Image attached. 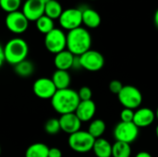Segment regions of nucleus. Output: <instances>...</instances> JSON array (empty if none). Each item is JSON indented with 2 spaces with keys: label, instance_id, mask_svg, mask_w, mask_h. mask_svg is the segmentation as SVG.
<instances>
[{
  "label": "nucleus",
  "instance_id": "obj_1",
  "mask_svg": "<svg viewBox=\"0 0 158 157\" xmlns=\"http://www.w3.org/2000/svg\"><path fill=\"white\" fill-rule=\"evenodd\" d=\"M81 100L78 92L68 88L57 90L51 99V105L53 109L60 116L69 113H75Z\"/></svg>",
  "mask_w": 158,
  "mask_h": 157
},
{
  "label": "nucleus",
  "instance_id": "obj_2",
  "mask_svg": "<svg viewBox=\"0 0 158 157\" xmlns=\"http://www.w3.org/2000/svg\"><path fill=\"white\" fill-rule=\"evenodd\" d=\"M92 35L83 27H79L67 33V50L75 56H80L91 49Z\"/></svg>",
  "mask_w": 158,
  "mask_h": 157
},
{
  "label": "nucleus",
  "instance_id": "obj_3",
  "mask_svg": "<svg viewBox=\"0 0 158 157\" xmlns=\"http://www.w3.org/2000/svg\"><path fill=\"white\" fill-rule=\"evenodd\" d=\"M29 54V45L27 42L19 37L10 39L4 46L5 61L15 66L27 59Z\"/></svg>",
  "mask_w": 158,
  "mask_h": 157
},
{
  "label": "nucleus",
  "instance_id": "obj_4",
  "mask_svg": "<svg viewBox=\"0 0 158 157\" xmlns=\"http://www.w3.org/2000/svg\"><path fill=\"white\" fill-rule=\"evenodd\" d=\"M95 139L87 130H79L70 134L68 139L69 148L78 154H86L93 151Z\"/></svg>",
  "mask_w": 158,
  "mask_h": 157
},
{
  "label": "nucleus",
  "instance_id": "obj_5",
  "mask_svg": "<svg viewBox=\"0 0 158 157\" xmlns=\"http://www.w3.org/2000/svg\"><path fill=\"white\" fill-rule=\"evenodd\" d=\"M118 99L124 108L132 110L138 109L143 101L142 92L133 85H124L118 94Z\"/></svg>",
  "mask_w": 158,
  "mask_h": 157
},
{
  "label": "nucleus",
  "instance_id": "obj_6",
  "mask_svg": "<svg viewBox=\"0 0 158 157\" xmlns=\"http://www.w3.org/2000/svg\"><path fill=\"white\" fill-rule=\"evenodd\" d=\"M44 46L46 50L56 55L67 49V34L58 28H55L44 35Z\"/></svg>",
  "mask_w": 158,
  "mask_h": 157
},
{
  "label": "nucleus",
  "instance_id": "obj_7",
  "mask_svg": "<svg viewBox=\"0 0 158 157\" xmlns=\"http://www.w3.org/2000/svg\"><path fill=\"white\" fill-rule=\"evenodd\" d=\"M139 128L133 122H122L118 123L113 130V136L117 142H122L126 143H132L139 136Z\"/></svg>",
  "mask_w": 158,
  "mask_h": 157
},
{
  "label": "nucleus",
  "instance_id": "obj_8",
  "mask_svg": "<svg viewBox=\"0 0 158 157\" xmlns=\"http://www.w3.org/2000/svg\"><path fill=\"white\" fill-rule=\"evenodd\" d=\"M59 24L63 30L68 31L81 27L82 24V12L81 8L70 7L63 10L58 19Z\"/></svg>",
  "mask_w": 158,
  "mask_h": 157
},
{
  "label": "nucleus",
  "instance_id": "obj_9",
  "mask_svg": "<svg viewBox=\"0 0 158 157\" xmlns=\"http://www.w3.org/2000/svg\"><path fill=\"white\" fill-rule=\"evenodd\" d=\"M79 57L81 68L91 72L99 71L105 66L104 56L96 50L90 49L89 51L82 54Z\"/></svg>",
  "mask_w": 158,
  "mask_h": 157
},
{
  "label": "nucleus",
  "instance_id": "obj_10",
  "mask_svg": "<svg viewBox=\"0 0 158 157\" xmlns=\"http://www.w3.org/2000/svg\"><path fill=\"white\" fill-rule=\"evenodd\" d=\"M29 22L30 21L24 14L19 10L7 13L5 19L6 27L9 31L15 34H21L25 32L29 27Z\"/></svg>",
  "mask_w": 158,
  "mask_h": 157
},
{
  "label": "nucleus",
  "instance_id": "obj_11",
  "mask_svg": "<svg viewBox=\"0 0 158 157\" xmlns=\"http://www.w3.org/2000/svg\"><path fill=\"white\" fill-rule=\"evenodd\" d=\"M57 89L55 86L52 79L39 78L32 84V92L36 97L43 100H51Z\"/></svg>",
  "mask_w": 158,
  "mask_h": 157
},
{
  "label": "nucleus",
  "instance_id": "obj_12",
  "mask_svg": "<svg viewBox=\"0 0 158 157\" xmlns=\"http://www.w3.org/2000/svg\"><path fill=\"white\" fill-rule=\"evenodd\" d=\"M45 5L41 0H26L22 6L21 12L29 21H36L44 15Z\"/></svg>",
  "mask_w": 158,
  "mask_h": 157
},
{
  "label": "nucleus",
  "instance_id": "obj_13",
  "mask_svg": "<svg viewBox=\"0 0 158 157\" xmlns=\"http://www.w3.org/2000/svg\"><path fill=\"white\" fill-rule=\"evenodd\" d=\"M156 112L149 107H139L134 112L133 123L139 128H147L156 120Z\"/></svg>",
  "mask_w": 158,
  "mask_h": 157
},
{
  "label": "nucleus",
  "instance_id": "obj_14",
  "mask_svg": "<svg viewBox=\"0 0 158 157\" xmlns=\"http://www.w3.org/2000/svg\"><path fill=\"white\" fill-rule=\"evenodd\" d=\"M58 119H59L61 130L64 131L65 133L70 135L81 130L82 122L79 119V118L75 113L61 115Z\"/></svg>",
  "mask_w": 158,
  "mask_h": 157
},
{
  "label": "nucleus",
  "instance_id": "obj_15",
  "mask_svg": "<svg viewBox=\"0 0 158 157\" xmlns=\"http://www.w3.org/2000/svg\"><path fill=\"white\" fill-rule=\"evenodd\" d=\"M96 112V105L93 100L88 101H81L75 114L79 118L81 122H89L92 121Z\"/></svg>",
  "mask_w": 158,
  "mask_h": 157
},
{
  "label": "nucleus",
  "instance_id": "obj_16",
  "mask_svg": "<svg viewBox=\"0 0 158 157\" xmlns=\"http://www.w3.org/2000/svg\"><path fill=\"white\" fill-rule=\"evenodd\" d=\"M74 58H75V56L73 54H71L69 50L66 49V50L55 55L54 65L56 69L69 71V69L72 68Z\"/></svg>",
  "mask_w": 158,
  "mask_h": 157
},
{
  "label": "nucleus",
  "instance_id": "obj_17",
  "mask_svg": "<svg viewBox=\"0 0 158 157\" xmlns=\"http://www.w3.org/2000/svg\"><path fill=\"white\" fill-rule=\"evenodd\" d=\"M82 12V24L89 29H96L101 24V16L100 14L90 7L81 8Z\"/></svg>",
  "mask_w": 158,
  "mask_h": 157
},
{
  "label": "nucleus",
  "instance_id": "obj_18",
  "mask_svg": "<svg viewBox=\"0 0 158 157\" xmlns=\"http://www.w3.org/2000/svg\"><path fill=\"white\" fill-rule=\"evenodd\" d=\"M93 152L96 157H112V144L103 137L95 139Z\"/></svg>",
  "mask_w": 158,
  "mask_h": 157
},
{
  "label": "nucleus",
  "instance_id": "obj_19",
  "mask_svg": "<svg viewBox=\"0 0 158 157\" xmlns=\"http://www.w3.org/2000/svg\"><path fill=\"white\" fill-rule=\"evenodd\" d=\"M52 81L57 90H63L69 88L71 82V77L69 71L56 69L52 75Z\"/></svg>",
  "mask_w": 158,
  "mask_h": 157
},
{
  "label": "nucleus",
  "instance_id": "obj_20",
  "mask_svg": "<svg viewBox=\"0 0 158 157\" xmlns=\"http://www.w3.org/2000/svg\"><path fill=\"white\" fill-rule=\"evenodd\" d=\"M49 147L43 143L31 144L25 152V157H48Z\"/></svg>",
  "mask_w": 158,
  "mask_h": 157
},
{
  "label": "nucleus",
  "instance_id": "obj_21",
  "mask_svg": "<svg viewBox=\"0 0 158 157\" xmlns=\"http://www.w3.org/2000/svg\"><path fill=\"white\" fill-rule=\"evenodd\" d=\"M106 130V124L103 119L100 118H96L94 119L90 122L89 127H88V132L94 138V139H98V138H102L103 135L105 134Z\"/></svg>",
  "mask_w": 158,
  "mask_h": 157
},
{
  "label": "nucleus",
  "instance_id": "obj_22",
  "mask_svg": "<svg viewBox=\"0 0 158 157\" xmlns=\"http://www.w3.org/2000/svg\"><path fill=\"white\" fill-rule=\"evenodd\" d=\"M34 69H35V67L33 63L28 59L23 60L20 63L14 66L15 73L21 78H28L31 76L34 72Z\"/></svg>",
  "mask_w": 158,
  "mask_h": 157
},
{
  "label": "nucleus",
  "instance_id": "obj_23",
  "mask_svg": "<svg viewBox=\"0 0 158 157\" xmlns=\"http://www.w3.org/2000/svg\"><path fill=\"white\" fill-rule=\"evenodd\" d=\"M61 4L56 0L49 1L44 6V15L52 19H58L63 12Z\"/></svg>",
  "mask_w": 158,
  "mask_h": 157
},
{
  "label": "nucleus",
  "instance_id": "obj_24",
  "mask_svg": "<svg viewBox=\"0 0 158 157\" xmlns=\"http://www.w3.org/2000/svg\"><path fill=\"white\" fill-rule=\"evenodd\" d=\"M131 144L115 142L112 144V157H131Z\"/></svg>",
  "mask_w": 158,
  "mask_h": 157
},
{
  "label": "nucleus",
  "instance_id": "obj_25",
  "mask_svg": "<svg viewBox=\"0 0 158 157\" xmlns=\"http://www.w3.org/2000/svg\"><path fill=\"white\" fill-rule=\"evenodd\" d=\"M36 28L37 30L43 33V34H47L48 32H50L52 30L55 29V23H54V19H50L49 17L44 15L42 16L40 19H38L36 21Z\"/></svg>",
  "mask_w": 158,
  "mask_h": 157
},
{
  "label": "nucleus",
  "instance_id": "obj_26",
  "mask_svg": "<svg viewBox=\"0 0 158 157\" xmlns=\"http://www.w3.org/2000/svg\"><path fill=\"white\" fill-rule=\"evenodd\" d=\"M44 130L48 135H56L60 130V123L59 119L56 118H52L46 120V122L44 125Z\"/></svg>",
  "mask_w": 158,
  "mask_h": 157
},
{
  "label": "nucleus",
  "instance_id": "obj_27",
  "mask_svg": "<svg viewBox=\"0 0 158 157\" xmlns=\"http://www.w3.org/2000/svg\"><path fill=\"white\" fill-rule=\"evenodd\" d=\"M21 6V0H0V7L6 13L18 11Z\"/></svg>",
  "mask_w": 158,
  "mask_h": 157
},
{
  "label": "nucleus",
  "instance_id": "obj_28",
  "mask_svg": "<svg viewBox=\"0 0 158 157\" xmlns=\"http://www.w3.org/2000/svg\"><path fill=\"white\" fill-rule=\"evenodd\" d=\"M78 95L81 101H88L92 100L93 97V91L88 86H82L78 91Z\"/></svg>",
  "mask_w": 158,
  "mask_h": 157
},
{
  "label": "nucleus",
  "instance_id": "obj_29",
  "mask_svg": "<svg viewBox=\"0 0 158 157\" xmlns=\"http://www.w3.org/2000/svg\"><path fill=\"white\" fill-rule=\"evenodd\" d=\"M135 110L130 108H123L120 112V121L122 122H132L134 118Z\"/></svg>",
  "mask_w": 158,
  "mask_h": 157
},
{
  "label": "nucleus",
  "instance_id": "obj_30",
  "mask_svg": "<svg viewBox=\"0 0 158 157\" xmlns=\"http://www.w3.org/2000/svg\"><path fill=\"white\" fill-rule=\"evenodd\" d=\"M123 86L124 85L122 84V82L120 81H118V80H113L109 83V91L112 93L118 95L120 93V91L122 90Z\"/></svg>",
  "mask_w": 158,
  "mask_h": 157
},
{
  "label": "nucleus",
  "instance_id": "obj_31",
  "mask_svg": "<svg viewBox=\"0 0 158 157\" xmlns=\"http://www.w3.org/2000/svg\"><path fill=\"white\" fill-rule=\"evenodd\" d=\"M48 157H62V152L57 147H52L49 149Z\"/></svg>",
  "mask_w": 158,
  "mask_h": 157
},
{
  "label": "nucleus",
  "instance_id": "obj_32",
  "mask_svg": "<svg viewBox=\"0 0 158 157\" xmlns=\"http://www.w3.org/2000/svg\"><path fill=\"white\" fill-rule=\"evenodd\" d=\"M72 68H75V69L81 68V62H80V57L79 56H75L74 61H73V65H72Z\"/></svg>",
  "mask_w": 158,
  "mask_h": 157
},
{
  "label": "nucleus",
  "instance_id": "obj_33",
  "mask_svg": "<svg viewBox=\"0 0 158 157\" xmlns=\"http://www.w3.org/2000/svg\"><path fill=\"white\" fill-rule=\"evenodd\" d=\"M4 62H6L5 61V56H4V46H2L0 43V68L3 66Z\"/></svg>",
  "mask_w": 158,
  "mask_h": 157
},
{
  "label": "nucleus",
  "instance_id": "obj_34",
  "mask_svg": "<svg viewBox=\"0 0 158 157\" xmlns=\"http://www.w3.org/2000/svg\"><path fill=\"white\" fill-rule=\"evenodd\" d=\"M134 157H153V155L146 151H142V152H139Z\"/></svg>",
  "mask_w": 158,
  "mask_h": 157
},
{
  "label": "nucleus",
  "instance_id": "obj_35",
  "mask_svg": "<svg viewBox=\"0 0 158 157\" xmlns=\"http://www.w3.org/2000/svg\"><path fill=\"white\" fill-rule=\"evenodd\" d=\"M154 22H155L156 27L158 29V8L156 10L155 15H154Z\"/></svg>",
  "mask_w": 158,
  "mask_h": 157
},
{
  "label": "nucleus",
  "instance_id": "obj_36",
  "mask_svg": "<svg viewBox=\"0 0 158 157\" xmlns=\"http://www.w3.org/2000/svg\"><path fill=\"white\" fill-rule=\"evenodd\" d=\"M155 112H156V118L158 120V106H157V108H156V110Z\"/></svg>",
  "mask_w": 158,
  "mask_h": 157
},
{
  "label": "nucleus",
  "instance_id": "obj_37",
  "mask_svg": "<svg viewBox=\"0 0 158 157\" xmlns=\"http://www.w3.org/2000/svg\"><path fill=\"white\" fill-rule=\"evenodd\" d=\"M41 1H42V2H43V3H44V5H46V4H47V3H48L49 1H51V0H41Z\"/></svg>",
  "mask_w": 158,
  "mask_h": 157
},
{
  "label": "nucleus",
  "instance_id": "obj_38",
  "mask_svg": "<svg viewBox=\"0 0 158 157\" xmlns=\"http://www.w3.org/2000/svg\"><path fill=\"white\" fill-rule=\"evenodd\" d=\"M156 138L158 139V125L156 126Z\"/></svg>",
  "mask_w": 158,
  "mask_h": 157
},
{
  "label": "nucleus",
  "instance_id": "obj_39",
  "mask_svg": "<svg viewBox=\"0 0 158 157\" xmlns=\"http://www.w3.org/2000/svg\"><path fill=\"white\" fill-rule=\"evenodd\" d=\"M0 155H1V146H0Z\"/></svg>",
  "mask_w": 158,
  "mask_h": 157
},
{
  "label": "nucleus",
  "instance_id": "obj_40",
  "mask_svg": "<svg viewBox=\"0 0 158 157\" xmlns=\"http://www.w3.org/2000/svg\"><path fill=\"white\" fill-rule=\"evenodd\" d=\"M91 1H95V0H91Z\"/></svg>",
  "mask_w": 158,
  "mask_h": 157
}]
</instances>
